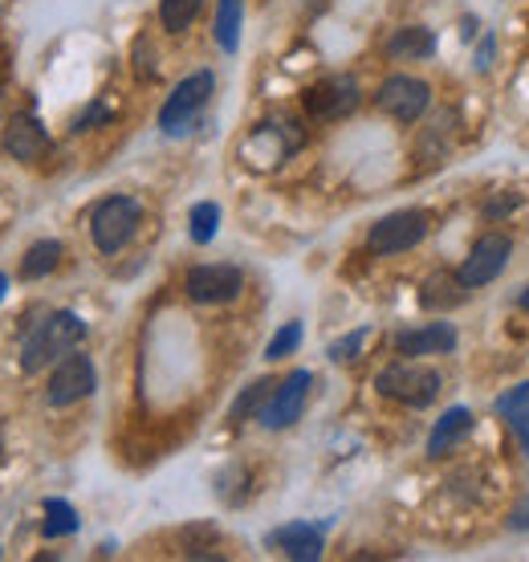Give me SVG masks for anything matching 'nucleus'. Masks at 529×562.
Listing matches in <instances>:
<instances>
[{
    "mask_svg": "<svg viewBox=\"0 0 529 562\" xmlns=\"http://www.w3.org/2000/svg\"><path fill=\"white\" fill-rule=\"evenodd\" d=\"M86 338V323L74 310H54L45 314L42 323H33L21 338V371L37 375L49 363L66 359L70 351H78V342Z\"/></svg>",
    "mask_w": 529,
    "mask_h": 562,
    "instance_id": "nucleus-1",
    "label": "nucleus"
},
{
    "mask_svg": "<svg viewBox=\"0 0 529 562\" xmlns=\"http://www.w3.org/2000/svg\"><path fill=\"white\" fill-rule=\"evenodd\" d=\"M440 371L428 363H419V359H395L387 363L383 371L375 375V392L395 400V404H404V408H428L436 404V395H440Z\"/></svg>",
    "mask_w": 529,
    "mask_h": 562,
    "instance_id": "nucleus-2",
    "label": "nucleus"
},
{
    "mask_svg": "<svg viewBox=\"0 0 529 562\" xmlns=\"http://www.w3.org/2000/svg\"><path fill=\"white\" fill-rule=\"evenodd\" d=\"M212 90H216L212 70L188 74V78H183V82L168 94V102H164V111H159V131H164L168 139H183V135H192V131L200 127L204 106L212 102Z\"/></svg>",
    "mask_w": 529,
    "mask_h": 562,
    "instance_id": "nucleus-3",
    "label": "nucleus"
},
{
    "mask_svg": "<svg viewBox=\"0 0 529 562\" xmlns=\"http://www.w3.org/2000/svg\"><path fill=\"white\" fill-rule=\"evenodd\" d=\"M139 225H143V204L131 196H106L90 212V237H94L98 254L106 257L123 254L126 245H131V237L139 233Z\"/></svg>",
    "mask_w": 529,
    "mask_h": 562,
    "instance_id": "nucleus-4",
    "label": "nucleus"
},
{
    "mask_svg": "<svg viewBox=\"0 0 529 562\" xmlns=\"http://www.w3.org/2000/svg\"><path fill=\"white\" fill-rule=\"evenodd\" d=\"M424 237H428V212L399 209V212H387L383 221L371 225L367 245H371V254H379V257H395V254L416 249Z\"/></svg>",
    "mask_w": 529,
    "mask_h": 562,
    "instance_id": "nucleus-5",
    "label": "nucleus"
},
{
    "mask_svg": "<svg viewBox=\"0 0 529 562\" xmlns=\"http://www.w3.org/2000/svg\"><path fill=\"white\" fill-rule=\"evenodd\" d=\"M98 387V371H94V359L82 351H70L66 359H57L54 363V375L45 383V404L49 408H70L86 395H94Z\"/></svg>",
    "mask_w": 529,
    "mask_h": 562,
    "instance_id": "nucleus-6",
    "label": "nucleus"
},
{
    "mask_svg": "<svg viewBox=\"0 0 529 562\" xmlns=\"http://www.w3.org/2000/svg\"><path fill=\"white\" fill-rule=\"evenodd\" d=\"M375 106L391 114L395 123H419L432 106V86L424 78H412V74H391L375 90Z\"/></svg>",
    "mask_w": 529,
    "mask_h": 562,
    "instance_id": "nucleus-7",
    "label": "nucleus"
},
{
    "mask_svg": "<svg viewBox=\"0 0 529 562\" xmlns=\"http://www.w3.org/2000/svg\"><path fill=\"white\" fill-rule=\"evenodd\" d=\"M309 387H314V375H309L306 367L290 371V375L273 387V395L264 400V408L257 412V420H261L269 432L293 428V424L302 420V412H306V404H309Z\"/></svg>",
    "mask_w": 529,
    "mask_h": 562,
    "instance_id": "nucleus-8",
    "label": "nucleus"
},
{
    "mask_svg": "<svg viewBox=\"0 0 529 562\" xmlns=\"http://www.w3.org/2000/svg\"><path fill=\"white\" fill-rule=\"evenodd\" d=\"M509 257H514V240L505 237V233H485V237H476V245L460 261L457 273L469 290H485V285H493V281L502 278Z\"/></svg>",
    "mask_w": 529,
    "mask_h": 562,
    "instance_id": "nucleus-9",
    "label": "nucleus"
},
{
    "mask_svg": "<svg viewBox=\"0 0 529 562\" xmlns=\"http://www.w3.org/2000/svg\"><path fill=\"white\" fill-rule=\"evenodd\" d=\"M183 290L200 306H224V302L240 297L245 273L237 266H224V261H216V266H192L188 278H183Z\"/></svg>",
    "mask_w": 529,
    "mask_h": 562,
    "instance_id": "nucleus-10",
    "label": "nucleus"
},
{
    "mask_svg": "<svg viewBox=\"0 0 529 562\" xmlns=\"http://www.w3.org/2000/svg\"><path fill=\"white\" fill-rule=\"evenodd\" d=\"M306 111L322 123H330V119H347L354 106H359V82L347 78V74H338V78H326V82L309 86L306 90Z\"/></svg>",
    "mask_w": 529,
    "mask_h": 562,
    "instance_id": "nucleus-11",
    "label": "nucleus"
},
{
    "mask_svg": "<svg viewBox=\"0 0 529 562\" xmlns=\"http://www.w3.org/2000/svg\"><path fill=\"white\" fill-rule=\"evenodd\" d=\"M264 542L273 550H281V554L293 562H318L322 550H326V526H314V521H285L278 530H269Z\"/></svg>",
    "mask_w": 529,
    "mask_h": 562,
    "instance_id": "nucleus-12",
    "label": "nucleus"
},
{
    "mask_svg": "<svg viewBox=\"0 0 529 562\" xmlns=\"http://www.w3.org/2000/svg\"><path fill=\"white\" fill-rule=\"evenodd\" d=\"M0 147L13 155L16 164H37V159L49 151V131H45L33 114H13V119L4 123Z\"/></svg>",
    "mask_w": 529,
    "mask_h": 562,
    "instance_id": "nucleus-13",
    "label": "nucleus"
},
{
    "mask_svg": "<svg viewBox=\"0 0 529 562\" xmlns=\"http://www.w3.org/2000/svg\"><path fill=\"white\" fill-rule=\"evenodd\" d=\"M395 351L407 359H424V355H452L457 351V326L452 323H428L416 330L395 335Z\"/></svg>",
    "mask_w": 529,
    "mask_h": 562,
    "instance_id": "nucleus-14",
    "label": "nucleus"
},
{
    "mask_svg": "<svg viewBox=\"0 0 529 562\" xmlns=\"http://www.w3.org/2000/svg\"><path fill=\"white\" fill-rule=\"evenodd\" d=\"M469 294H473V290L460 281V273H452V269H436V273H428L424 285H419V306L436 310V314H448V310L464 306Z\"/></svg>",
    "mask_w": 529,
    "mask_h": 562,
    "instance_id": "nucleus-15",
    "label": "nucleus"
},
{
    "mask_svg": "<svg viewBox=\"0 0 529 562\" xmlns=\"http://www.w3.org/2000/svg\"><path fill=\"white\" fill-rule=\"evenodd\" d=\"M473 428H476L473 412H469V408H448L444 416L436 420L432 436H428V457H432V461H440L444 452H452L457 445H464V440L473 436Z\"/></svg>",
    "mask_w": 529,
    "mask_h": 562,
    "instance_id": "nucleus-16",
    "label": "nucleus"
},
{
    "mask_svg": "<svg viewBox=\"0 0 529 562\" xmlns=\"http://www.w3.org/2000/svg\"><path fill=\"white\" fill-rule=\"evenodd\" d=\"M436 54V33L424 25H404L391 33L387 57L391 61H428Z\"/></svg>",
    "mask_w": 529,
    "mask_h": 562,
    "instance_id": "nucleus-17",
    "label": "nucleus"
},
{
    "mask_svg": "<svg viewBox=\"0 0 529 562\" xmlns=\"http://www.w3.org/2000/svg\"><path fill=\"white\" fill-rule=\"evenodd\" d=\"M493 408H497V416L505 420V428L521 440V449L529 452V380L517 383V387H509Z\"/></svg>",
    "mask_w": 529,
    "mask_h": 562,
    "instance_id": "nucleus-18",
    "label": "nucleus"
},
{
    "mask_svg": "<svg viewBox=\"0 0 529 562\" xmlns=\"http://www.w3.org/2000/svg\"><path fill=\"white\" fill-rule=\"evenodd\" d=\"M61 240H37V245H29V254L21 257V278L25 281H42L45 273H54L61 266Z\"/></svg>",
    "mask_w": 529,
    "mask_h": 562,
    "instance_id": "nucleus-19",
    "label": "nucleus"
},
{
    "mask_svg": "<svg viewBox=\"0 0 529 562\" xmlns=\"http://www.w3.org/2000/svg\"><path fill=\"white\" fill-rule=\"evenodd\" d=\"M240 21H245V0H221L216 4V45L224 54H237L240 45Z\"/></svg>",
    "mask_w": 529,
    "mask_h": 562,
    "instance_id": "nucleus-20",
    "label": "nucleus"
},
{
    "mask_svg": "<svg viewBox=\"0 0 529 562\" xmlns=\"http://www.w3.org/2000/svg\"><path fill=\"white\" fill-rule=\"evenodd\" d=\"M42 535L45 538H70L78 535V509L70 502H61V497H45L42 506Z\"/></svg>",
    "mask_w": 529,
    "mask_h": 562,
    "instance_id": "nucleus-21",
    "label": "nucleus"
},
{
    "mask_svg": "<svg viewBox=\"0 0 529 562\" xmlns=\"http://www.w3.org/2000/svg\"><path fill=\"white\" fill-rule=\"evenodd\" d=\"M188 233H192L195 245H212L216 233H221V204L216 200H200L188 212Z\"/></svg>",
    "mask_w": 529,
    "mask_h": 562,
    "instance_id": "nucleus-22",
    "label": "nucleus"
},
{
    "mask_svg": "<svg viewBox=\"0 0 529 562\" xmlns=\"http://www.w3.org/2000/svg\"><path fill=\"white\" fill-rule=\"evenodd\" d=\"M204 9V0H159V21L168 33H183Z\"/></svg>",
    "mask_w": 529,
    "mask_h": 562,
    "instance_id": "nucleus-23",
    "label": "nucleus"
},
{
    "mask_svg": "<svg viewBox=\"0 0 529 562\" xmlns=\"http://www.w3.org/2000/svg\"><path fill=\"white\" fill-rule=\"evenodd\" d=\"M273 387H278V383H269V380H257L252 383V387H245V392L237 395V404H233V412H228V416H233V420H245V416H252V412H261L264 408V400H269V395H273Z\"/></svg>",
    "mask_w": 529,
    "mask_h": 562,
    "instance_id": "nucleus-24",
    "label": "nucleus"
},
{
    "mask_svg": "<svg viewBox=\"0 0 529 562\" xmlns=\"http://www.w3.org/2000/svg\"><path fill=\"white\" fill-rule=\"evenodd\" d=\"M297 347H302V323H285L278 335L269 338V347H264V359H269V363H278V359L293 355Z\"/></svg>",
    "mask_w": 529,
    "mask_h": 562,
    "instance_id": "nucleus-25",
    "label": "nucleus"
},
{
    "mask_svg": "<svg viewBox=\"0 0 529 562\" xmlns=\"http://www.w3.org/2000/svg\"><path fill=\"white\" fill-rule=\"evenodd\" d=\"M367 335H371L367 326H362V330H350L347 338H335V342L326 347V355H330L335 363H350V359H359V351H362V342H367Z\"/></svg>",
    "mask_w": 529,
    "mask_h": 562,
    "instance_id": "nucleus-26",
    "label": "nucleus"
},
{
    "mask_svg": "<svg viewBox=\"0 0 529 562\" xmlns=\"http://www.w3.org/2000/svg\"><path fill=\"white\" fill-rule=\"evenodd\" d=\"M102 119H111V106H106V102H94L90 111L74 119V135H78V131H90L94 123H102Z\"/></svg>",
    "mask_w": 529,
    "mask_h": 562,
    "instance_id": "nucleus-27",
    "label": "nucleus"
},
{
    "mask_svg": "<svg viewBox=\"0 0 529 562\" xmlns=\"http://www.w3.org/2000/svg\"><path fill=\"white\" fill-rule=\"evenodd\" d=\"M509 530H514V535H529V493L509 509Z\"/></svg>",
    "mask_w": 529,
    "mask_h": 562,
    "instance_id": "nucleus-28",
    "label": "nucleus"
},
{
    "mask_svg": "<svg viewBox=\"0 0 529 562\" xmlns=\"http://www.w3.org/2000/svg\"><path fill=\"white\" fill-rule=\"evenodd\" d=\"M488 57H493V37H485L481 54H476V70H488Z\"/></svg>",
    "mask_w": 529,
    "mask_h": 562,
    "instance_id": "nucleus-29",
    "label": "nucleus"
},
{
    "mask_svg": "<svg viewBox=\"0 0 529 562\" xmlns=\"http://www.w3.org/2000/svg\"><path fill=\"white\" fill-rule=\"evenodd\" d=\"M4 290H9V278H4V273H0V302H4Z\"/></svg>",
    "mask_w": 529,
    "mask_h": 562,
    "instance_id": "nucleus-30",
    "label": "nucleus"
},
{
    "mask_svg": "<svg viewBox=\"0 0 529 562\" xmlns=\"http://www.w3.org/2000/svg\"><path fill=\"white\" fill-rule=\"evenodd\" d=\"M521 306H526V310H529V290H526V294H521Z\"/></svg>",
    "mask_w": 529,
    "mask_h": 562,
    "instance_id": "nucleus-31",
    "label": "nucleus"
},
{
    "mask_svg": "<svg viewBox=\"0 0 529 562\" xmlns=\"http://www.w3.org/2000/svg\"><path fill=\"white\" fill-rule=\"evenodd\" d=\"M0 554H4V550H0Z\"/></svg>",
    "mask_w": 529,
    "mask_h": 562,
    "instance_id": "nucleus-32",
    "label": "nucleus"
}]
</instances>
